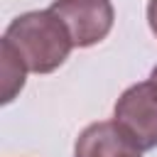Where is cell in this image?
<instances>
[{"mask_svg": "<svg viewBox=\"0 0 157 157\" xmlns=\"http://www.w3.org/2000/svg\"><path fill=\"white\" fill-rule=\"evenodd\" d=\"M2 42H7L27 71L34 74H52L69 59V52L74 49L66 25L52 10H32L17 15L7 25Z\"/></svg>", "mask_w": 157, "mask_h": 157, "instance_id": "6da1fadb", "label": "cell"}, {"mask_svg": "<svg viewBox=\"0 0 157 157\" xmlns=\"http://www.w3.org/2000/svg\"><path fill=\"white\" fill-rule=\"evenodd\" d=\"M113 120L140 150L157 147V83L150 78L125 88L115 101Z\"/></svg>", "mask_w": 157, "mask_h": 157, "instance_id": "7a4b0ae2", "label": "cell"}, {"mask_svg": "<svg viewBox=\"0 0 157 157\" xmlns=\"http://www.w3.org/2000/svg\"><path fill=\"white\" fill-rule=\"evenodd\" d=\"M49 10L66 25L74 47L81 49L103 42L113 29L110 0H54Z\"/></svg>", "mask_w": 157, "mask_h": 157, "instance_id": "3957f363", "label": "cell"}, {"mask_svg": "<svg viewBox=\"0 0 157 157\" xmlns=\"http://www.w3.org/2000/svg\"><path fill=\"white\" fill-rule=\"evenodd\" d=\"M74 157H142V150L115 120H98L81 130L74 145Z\"/></svg>", "mask_w": 157, "mask_h": 157, "instance_id": "277c9868", "label": "cell"}, {"mask_svg": "<svg viewBox=\"0 0 157 157\" xmlns=\"http://www.w3.org/2000/svg\"><path fill=\"white\" fill-rule=\"evenodd\" d=\"M0 59H2V103H10L25 86L27 66L15 54V49L0 39Z\"/></svg>", "mask_w": 157, "mask_h": 157, "instance_id": "5b68a950", "label": "cell"}, {"mask_svg": "<svg viewBox=\"0 0 157 157\" xmlns=\"http://www.w3.org/2000/svg\"><path fill=\"white\" fill-rule=\"evenodd\" d=\"M147 22H150L152 34L157 37V0H150L147 2Z\"/></svg>", "mask_w": 157, "mask_h": 157, "instance_id": "8992f818", "label": "cell"}, {"mask_svg": "<svg viewBox=\"0 0 157 157\" xmlns=\"http://www.w3.org/2000/svg\"><path fill=\"white\" fill-rule=\"evenodd\" d=\"M150 78H152V81H155V83H157V66H155V69H152V74H150Z\"/></svg>", "mask_w": 157, "mask_h": 157, "instance_id": "52a82bcc", "label": "cell"}]
</instances>
